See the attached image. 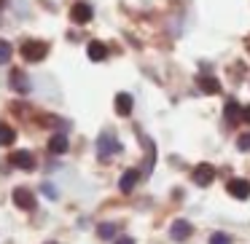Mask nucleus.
<instances>
[{
  "instance_id": "ddd939ff",
  "label": "nucleus",
  "mask_w": 250,
  "mask_h": 244,
  "mask_svg": "<svg viewBox=\"0 0 250 244\" xmlns=\"http://www.w3.org/2000/svg\"><path fill=\"white\" fill-rule=\"evenodd\" d=\"M223 113H226V124L229 126H234V124H239V121H242V108H239L237 99H229L226 108H223Z\"/></svg>"
},
{
  "instance_id": "6ab92c4d",
  "label": "nucleus",
  "mask_w": 250,
  "mask_h": 244,
  "mask_svg": "<svg viewBox=\"0 0 250 244\" xmlns=\"http://www.w3.org/2000/svg\"><path fill=\"white\" fill-rule=\"evenodd\" d=\"M237 148L242 153H250V131H248V134H239L237 137Z\"/></svg>"
},
{
  "instance_id": "f03ea898",
  "label": "nucleus",
  "mask_w": 250,
  "mask_h": 244,
  "mask_svg": "<svg viewBox=\"0 0 250 244\" xmlns=\"http://www.w3.org/2000/svg\"><path fill=\"white\" fill-rule=\"evenodd\" d=\"M19 54L24 56V62H43L49 54V43L46 40H24Z\"/></svg>"
},
{
  "instance_id": "aec40b11",
  "label": "nucleus",
  "mask_w": 250,
  "mask_h": 244,
  "mask_svg": "<svg viewBox=\"0 0 250 244\" xmlns=\"http://www.w3.org/2000/svg\"><path fill=\"white\" fill-rule=\"evenodd\" d=\"M210 244H231V236L229 233H212Z\"/></svg>"
},
{
  "instance_id": "4be33fe9",
  "label": "nucleus",
  "mask_w": 250,
  "mask_h": 244,
  "mask_svg": "<svg viewBox=\"0 0 250 244\" xmlns=\"http://www.w3.org/2000/svg\"><path fill=\"white\" fill-rule=\"evenodd\" d=\"M242 121H248V124H250V105H248V108H242Z\"/></svg>"
},
{
  "instance_id": "f257e3e1",
  "label": "nucleus",
  "mask_w": 250,
  "mask_h": 244,
  "mask_svg": "<svg viewBox=\"0 0 250 244\" xmlns=\"http://www.w3.org/2000/svg\"><path fill=\"white\" fill-rule=\"evenodd\" d=\"M124 150L119 142V137L113 134V131H103V134L97 137V156L100 161H110L113 156H119V153Z\"/></svg>"
},
{
  "instance_id": "9d476101",
  "label": "nucleus",
  "mask_w": 250,
  "mask_h": 244,
  "mask_svg": "<svg viewBox=\"0 0 250 244\" xmlns=\"http://www.w3.org/2000/svg\"><path fill=\"white\" fill-rule=\"evenodd\" d=\"M196 86H199V92H205V94H218L221 92V83H218L215 75H196Z\"/></svg>"
},
{
  "instance_id": "b1692460",
  "label": "nucleus",
  "mask_w": 250,
  "mask_h": 244,
  "mask_svg": "<svg viewBox=\"0 0 250 244\" xmlns=\"http://www.w3.org/2000/svg\"><path fill=\"white\" fill-rule=\"evenodd\" d=\"M46 244H57V242H46Z\"/></svg>"
},
{
  "instance_id": "dca6fc26",
  "label": "nucleus",
  "mask_w": 250,
  "mask_h": 244,
  "mask_svg": "<svg viewBox=\"0 0 250 244\" xmlns=\"http://www.w3.org/2000/svg\"><path fill=\"white\" fill-rule=\"evenodd\" d=\"M17 142V131L11 129L8 124H0V148H8Z\"/></svg>"
},
{
  "instance_id": "9b49d317",
  "label": "nucleus",
  "mask_w": 250,
  "mask_h": 244,
  "mask_svg": "<svg viewBox=\"0 0 250 244\" xmlns=\"http://www.w3.org/2000/svg\"><path fill=\"white\" fill-rule=\"evenodd\" d=\"M229 193L234 199H248L250 196V180H229Z\"/></svg>"
},
{
  "instance_id": "423d86ee",
  "label": "nucleus",
  "mask_w": 250,
  "mask_h": 244,
  "mask_svg": "<svg viewBox=\"0 0 250 244\" xmlns=\"http://www.w3.org/2000/svg\"><path fill=\"white\" fill-rule=\"evenodd\" d=\"M191 233H194V225H191L188 220H175L172 225H169V236H172L175 242H186Z\"/></svg>"
},
{
  "instance_id": "0eeeda50",
  "label": "nucleus",
  "mask_w": 250,
  "mask_h": 244,
  "mask_svg": "<svg viewBox=\"0 0 250 244\" xmlns=\"http://www.w3.org/2000/svg\"><path fill=\"white\" fill-rule=\"evenodd\" d=\"M92 17H94V11H92V6H89V3H76V6L70 8V19H73L76 24L92 22Z\"/></svg>"
},
{
  "instance_id": "7ed1b4c3",
  "label": "nucleus",
  "mask_w": 250,
  "mask_h": 244,
  "mask_svg": "<svg viewBox=\"0 0 250 244\" xmlns=\"http://www.w3.org/2000/svg\"><path fill=\"white\" fill-rule=\"evenodd\" d=\"M14 204L19 206V209H24V212H33L35 206H38V201H35V193L30 188H14Z\"/></svg>"
},
{
  "instance_id": "412c9836",
  "label": "nucleus",
  "mask_w": 250,
  "mask_h": 244,
  "mask_svg": "<svg viewBox=\"0 0 250 244\" xmlns=\"http://www.w3.org/2000/svg\"><path fill=\"white\" fill-rule=\"evenodd\" d=\"M43 193H49V196H51V199H57V190H54V188H51V185H46V183H43Z\"/></svg>"
},
{
  "instance_id": "39448f33",
  "label": "nucleus",
  "mask_w": 250,
  "mask_h": 244,
  "mask_svg": "<svg viewBox=\"0 0 250 244\" xmlns=\"http://www.w3.org/2000/svg\"><path fill=\"white\" fill-rule=\"evenodd\" d=\"M212 180H215V167H212V164H199V167L194 169V183H196V185L207 188Z\"/></svg>"
},
{
  "instance_id": "2eb2a0df",
  "label": "nucleus",
  "mask_w": 250,
  "mask_h": 244,
  "mask_svg": "<svg viewBox=\"0 0 250 244\" xmlns=\"http://www.w3.org/2000/svg\"><path fill=\"white\" fill-rule=\"evenodd\" d=\"M86 54H89V59H92V62H103L105 56H108V46L100 43V40H92V43L86 46Z\"/></svg>"
},
{
  "instance_id": "a211bd4d",
  "label": "nucleus",
  "mask_w": 250,
  "mask_h": 244,
  "mask_svg": "<svg viewBox=\"0 0 250 244\" xmlns=\"http://www.w3.org/2000/svg\"><path fill=\"white\" fill-rule=\"evenodd\" d=\"M14 56V46L8 40H0V65H8Z\"/></svg>"
},
{
  "instance_id": "1a4fd4ad",
  "label": "nucleus",
  "mask_w": 250,
  "mask_h": 244,
  "mask_svg": "<svg viewBox=\"0 0 250 244\" xmlns=\"http://www.w3.org/2000/svg\"><path fill=\"white\" fill-rule=\"evenodd\" d=\"M137 180H140V169H126V172L121 174V180H119L121 193H132V188L137 185Z\"/></svg>"
},
{
  "instance_id": "20e7f679",
  "label": "nucleus",
  "mask_w": 250,
  "mask_h": 244,
  "mask_svg": "<svg viewBox=\"0 0 250 244\" xmlns=\"http://www.w3.org/2000/svg\"><path fill=\"white\" fill-rule=\"evenodd\" d=\"M8 161H11V167L24 169V172H33V169H35V156L30 150H14Z\"/></svg>"
},
{
  "instance_id": "6e6552de",
  "label": "nucleus",
  "mask_w": 250,
  "mask_h": 244,
  "mask_svg": "<svg viewBox=\"0 0 250 244\" xmlns=\"http://www.w3.org/2000/svg\"><path fill=\"white\" fill-rule=\"evenodd\" d=\"M8 83H11V89L17 94H30V78L24 75V70H11Z\"/></svg>"
},
{
  "instance_id": "5701e85b",
  "label": "nucleus",
  "mask_w": 250,
  "mask_h": 244,
  "mask_svg": "<svg viewBox=\"0 0 250 244\" xmlns=\"http://www.w3.org/2000/svg\"><path fill=\"white\" fill-rule=\"evenodd\" d=\"M116 244H135V239H129V236H121Z\"/></svg>"
},
{
  "instance_id": "f3484780",
  "label": "nucleus",
  "mask_w": 250,
  "mask_h": 244,
  "mask_svg": "<svg viewBox=\"0 0 250 244\" xmlns=\"http://www.w3.org/2000/svg\"><path fill=\"white\" fill-rule=\"evenodd\" d=\"M116 231H119L116 223H100V225H97V236L105 239V242H110V239L116 236Z\"/></svg>"
},
{
  "instance_id": "4468645a",
  "label": "nucleus",
  "mask_w": 250,
  "mask_h": 244,
  "mask_svg": "<svg viewBox=\"0 0 250 244\" xmlns=\"http://www.w3.org/2000/svg\"><path fill=\"white\" fill-rule=\"evenodd\" d=\"M67 148H70V140H67V134H54L49 140V150L54 153V156H62V153H67Z\"/></svg>"
},
{
  "instance_id": "f8f14e48",
  "label": "nucleus",
  "mask_w": 250,
  "mask_h": 244,
  "mask_svg": "<svg viewBox=\"0 0 250 244\" xmlns=\"http://www.w3.org/2000/svg\"><path fill=\"white\" fill-rule=\"evenodd\" d=\"M132 105H135V99H132V94H126V92H121V94H116V113L119 115H132Z\"/></svg>"
}]
</instances>
